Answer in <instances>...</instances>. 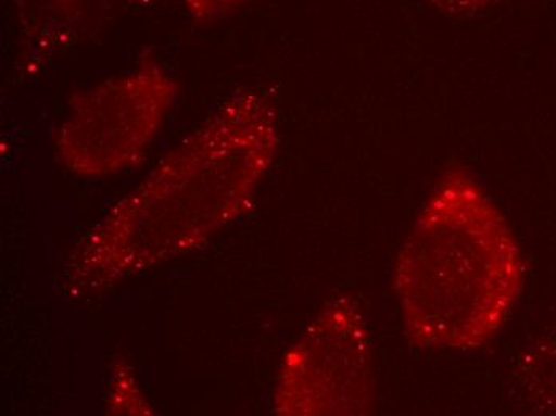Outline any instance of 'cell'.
<instances>
[{
  "mask_svg": "<svg viewBox=\"0 0 556 416\" xmlns=\"http://www.w3.org/2000/svg\"><path fill=\"white\" fill-rule=\"evenodd\" d=\"M523 279L504 215L469 174L437 186L396 256L393 290L406 335L430 350H472L510 314Z\"/></svg>",
  "mask_w": 556,
  "mask_h": 416,
  "instance_id": "1",
  "label": "cell"
},
{
  "mask_svg": "<svg viewBox=\"0 0 556 416\" xmlns=\"http://www.w3.org/2000/svg\"><path fill=\"white\" fill-rule=\"evenodd\" d=\"M178 84L154 61L74 98L58 128L55 149L64 167L104 177L144 159L175 104Z\"/></svg>",
  "mask_w": 556,
  "mask_h": 416,
  "instance_id": "2",
  "label": "cell"
},
{
  "mask_svg": "<svg viewBox=\"0 0 556 416\" xmlns=\"http://www.w3.org/2000/svg\"><path fill=\"white\" fill-rule=\"evenodd\" d=\"M372 389L368 328L357 306L341 300L285 358L277 408L288 415L365 414Z\"/></svg>",
  "mask_w": 556,
  "mask_h": 416,
  "instance_id": "3",
  "label": "cell"
},
{
  "mask_svg": "<svg viewBox=\"0 0 556 416\" xmlns=\"http://www.w3.org/2000/svg\"><path fill=\"white\" fill-rule=\"evenodd\" d=\"M29 52L50 53L83 42L159 0H13Z\"/></svg>",
  "mask_w": 556,
  "mask_h": 416,
  "instance_id": "4",
  "label": "cell"
},
{
  "mask_svg": "<svg viewBox=\"0 0 556 416\" xmlns=\"http://www.w3.org/2000/svg\"><path fill=\"white\" fill-rule=\"evenodd\" d=\"M254 0H182L188 15L197 23H216L240 12Z\"/></svg>",
  "mask_w": 556,
  "mask_h": 416,
  "instance_id": "5",
  "label": "cell"
},
{
  "mask_svg": "<svg viewBox=\"0 0 556 416\" xmlns=\"http://www.w3.org/2000/svg\"><path fill=\"white\" fill-rule=\"evenodd\" d=\"M507 0H429L439 12L450 16H470Z\"/></svg>",
  "mask_w": 556,
  "mask_h": 416,
  "instance_id": "6",
  "label": "cell"
}]
</instances>
